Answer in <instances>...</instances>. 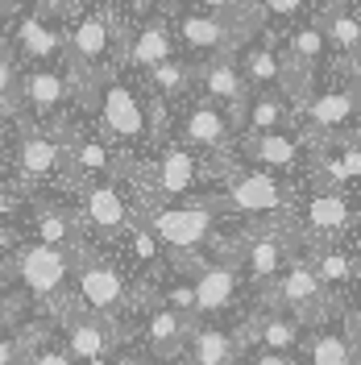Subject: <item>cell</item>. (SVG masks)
Segmentation results:
<instances>
[{"label": "cell", "mask_w": 361, "mask_h": 365, "mask_svg": "<svg viewBox=\"0 0 361 365\" xmlns=\"http://www.w3.org/2000/svg\"><path fill=\"white\" fill-rule=\"evenodd\" d=\"M195 4H200V9H208V13H228L237 0H195Z\"/></svg>", "instance_id": "cell-41"}, {"label": "cell", "mask_w": 361, "mask_h": 365, "mask_svg": "<svg viewBox=\"0 0 361 365\" xmlns=\"http://www.w3.org/2000/svg\"><path fill=\"white\" fill-rule=\"evenodd\" d=\"M191 328H195V316L191 312H175V307L158 303L150 312V319H146V344H150V353L158 361H175L183 349H187Z\"/></svg>", "instance_id": "cell-14"}, {"label": "cell", "mask_w": 361, "mask_h": 365, "mask_svg": "<svg viewBox=\"0 0 361 365\" xmlns=\"http://www.w3.org/2000/svg\"><path fill=\"white\" fill-rule=\"evenodd\" d=\"M324 175H328L332 182H353L361 175V154H357V141H353V137H345V141H340L337 158L324 162Z\"/></svg>", "instance_id": "cell-34"}, {"label": "cell", "mask_w": 361, "mask_h": 365, "mask_svg": "<svg viewBox=\"0 0 361 365\" xmlns=\"http://www.w3.org/2000/svg\"><path fill=\"white\" fill-rule=\"evenodd\" d=\"M253 341L266 353H287L291 357L303 341V324L295 316H266L262 324H253Z\"/></svg>", "instance_id": "cell-30"}, {"label": "cell", "mask_w": 361, "mask_h": 365, "mask_svg": "<svg viewBox=\"0 0 361 365\" xmlns=\"http://www.w3.org/2000/svg\"><path fill=\"white\" fill-rule=\"evenodd\" d=\"M83 365H113L108 357H91V361H83Z\"/></svg>", "instance_id": "cell-45"}, {"label": "cell", "mask_w": 361, "mask_h": 365, "mask_svg": "<svg viewBox=\"0 0 361 365\" xmlns=\"http://www.w3.org/2000/svg\"><path fill=\"white\" fill-rule=\"evenodd\" d=\"M141 225L154 232V241H162L171 253L200 250L216 228V204H162L150 207L141 216Z\"/></svg>", "instance_id": "cell-1"}, {"label": "cell", "mask_w": 361, "mask_h": 365, "mask_svg": "<svg viewBox=\"0 0 361 365\" xmlns=\"http://www.w3.org/2000/svg\"><path fill=\"white\" fill-rule=\"evenodd\" d=\"M187 353H191V365H237L241 341H233L225 328H191Z\"/></svg>", "instance_id": "cell-24"}, {"label": "cell", "mask_w": 361, "mask_h": 365, "mask_svg": "<svg viewBox=\"0 0 361 365\" xmlns=\"http://www.w3.org/2000/svg\"><path fill=\"white\" fill-rule=\"evenodd\" d=\"M21 365H75V361L67 357V349H59V344H38Z\"/></svg>", "instance_id": "cell-36"}, {"label": "cell", "mask_w": 361, "mask_h": 365, "mask_svg": "<svg viewBox=\"0 0 361 365\" xmlns=\"http://www.w3.org/2000/svg\"><path fill=\"white\" fill-rule=\"evenodd\" d=\"M179 38L187 50H200V54H228L233 46L241 42L245 34L228 21L225 13H208V9H191L179 17Z\"/></svg>", "instance_id": "cell-11"}, {"label": "cell", "mask_w": 361, "mask_h": 365, "mask_svg": "<svg viewBox=\"0 0 361 365\" xmlns=\"http://www.w3.org/2000/svg\"><path fill=\"white\" fill-rule=\"evenodd\" d=\"M17 42H21V50L29 54V58H42V63L63 54V34H59V25L46 21V9L21 17V25H17Z\"/></svg>", "instance_id": "cell-25"}, {"label": "cell", "mask_w": 361, "mask_h": 365, "mask_svg": "<svg viewBox=\"0 0 361 365\" xmlns=\"http://www.w3.org/2000/svg\"><path fill=\"white\" fill-rule=\"evenodd\" d=\"M270 17H283V21H295V17H303L307 9H312V0H266L262 4Z\"/></svg>", "instance_id": "cell-37"}, {"label": "cell", "mask_w": 361, "mask_h": 365, "mask_svg": "<svg viewBox=\"0 0 361 365\" xmlns=\"http://www.w3.org/2000/svg\"><path fill=\"white\" fill-rule=\"evenodd\" d=\"M237 282H241V274L233 262H208L200 274H195V282H191V312L195 316H216V312H225L233 295H237Z\"/></svg>", "instance_id": "cell-15"}, {"label": "cell", "mask_w": 361, "mask_h": 365, "mask_svg": "<svg viewBox=\"0 0 361 365\" xmlns=\"http://www.w3.org/2000/svg\"><path fill=\"white\" fill-rule=\"evenodd\" d=\"M17 67H13V58L9 54H0V104H4V113L17 104Z\"/></svg>", "instance_id": "cell-35"}, {"label": "cell", "mask_w": 361, "mask_h": 365, "mask_svg": "<svg viewBox=\"0 0 361 365\" xmlns=\"http://www.w3.org/2000/svg\"><path fill=\"white\" fill-rule=\"evenodd\" d=\"M200 91H203L208 104L225 108V116H228L233 129L241 125L245 104H249V83H245V75H241L237 63H228L225 54H216L208 67H200Z\"/></svg>", "instance_id": "cell-8"}, {"label": "cell", "mask_w": 361, "mask_h": 365, "mask_svg": "<svg viewBox=\"0 0 361 365\" xmlns=\"http://www.w3.org/2000/svg\"><path fill=\"white\" fill-rule=\"evenodd\" d=\"M175 54V42H171V29L162 21H150L141 25L133 34V42H129V67L137 71H150L154 63H162V58H171Z\"/></svg>", "instance_id": "cell-26"}, {"label": "cell", "mask_w": 361, "mask_h": 365, "mask_svg": "<svg viewBox=\"0 0 361 365\" xmlns=\"http://www.w3.org/2000/svg\"><path fill=\"white\" fill-rule=\"evenodd\" d=\"M9 328H13V303L0 299V332H9Z\"/></svg>", "instance_id": "cell-42"}, {"label": "cell", "mask_w": 361, "mask_h": 365, "mask_svg": "<svg viewBox=\"0 0 361 365\" xmlns=\"http://www.w3.org/2000/svg\"><path fill=\"white\" fill-rule=\"evenodd\" d=\"M67 100H71V75H63L54 67H38L17 79V104H25L38 120L54 116Z\"/></svg>", "instance_id": "cell-12"}, {"label": "cell", "mask_w": 361, "mask_h": 365, "mask_svg": "<svg viewBox=\"0 0 361 365\" xmlns=\"http://www.w3.org/2000/svg\"><path fill=\"white\" fill-rule=\"evenodd\" d=\"M241 154H245L249 166H262V170H274V175H287L299 166L303 158V137L278 133V129H266V133H249L241 141Z\"/></svg>", "instance_id": "cell-13"}, {"label": "cell", "mask_w": 361, "mask_h": 365, "mask_svg": "<svg viewBox=\"0 0 361 365\" xmlns=\"http://www.w3.org/2000/svg\"><path fill=\"white\" fill-rule=\"evenodd\" d=\"M75 282H79V299L88 303V312L100 316L104 324L113 316H121V307L129 303V282H125V274L116 270L113 262H83Z\"/></svg>", "instance_id": "cell-6"}, {"label": "cell", "mask_w": 361, "mask_h": 365, "mask_svg": "<svg viewBox=\"0 0 361 365\" xmlns=\"http://www.w3.org/2000/svg\"><path fill=\"white\" fill-rule=\"evenodd\" d=\"M63 158H71V170L75 175H88V179H108L121 170V154L104 137H75V141H63Z\"/></svg>", "instance_id": "cell-20"}, {"label": "cell", "mask_w": 361, "mask_h": 365, "mask_svg": "<svg viewBox=\"0 0 361 365\" xmlns=\"http://www.w3.org/2000/svg\"><path fill=\"white\" fill-rule=\"evenodd\" d=\"M50 4H88V0H50Z\"/></svg>", "instance_id": "cell-46"}, {"label": "cell", "mask_w": 361, "mask_h": 365, "mask_svg": "<svg viewBox=\"0 0 361 365\" xmlns=\"http://www.w3.org/2000/svg\"><path fill=\"white\" fill-rule=\"evenodd\" d=\"M241 262H245V274L253 282H270L274 274L291 262V245H287V237H283L278 228L253 232L245 241V250H241Z\"/></svg>", "instance_id": "cell-19"}, {"label": "cell", "mask_w": 361, "mask_h": 365, "mask_svg": "<svg viewBox=\"0 0 361 365\" xmlns=\"http://www.w3.org/2000/svg\"><path fill=\"white\" fill-rule=\"evenodd\" d=\"M59 162H63V137L50 133V129H21L17 150H13L17 179L21 182H46V179H54Z\"/></svg>", "instance_id": "cell-10"}, {"label": "cell", "mask_w": 361, "mask_h": 365, "mask_svg": "<svg viewBox=\"0 0 361 365\" xmlns=\"http://www.w3.org/2000/svg\"><path fill=\"white\" fill-rule=\"evenodd\" d=\"M183 141L191 150H225L228 141H233V125H228V116L216 104L195 100L183 113Z\"/></svg>", "instance_id": "cell-17"}, {"label": "cell", "mask_w": 361, "mask_h": 365, "mask_svg": "<svg viewBox=\"0 0 361 365\" xmlns=\"http://www.w3.org/2000/svg\"><path fill=\"white\" fill-rule=\"evenodd\" d=\"M34 241L54 245V250H71V245L79 241V220H75V212H67V207H54V204L38 207V220H34Z\"/></svg>", "instance_id": "cell-27"}, {"label": "cell", "mask_w": 361, "mask_h": 365, "mask_svg": "<svg viewBox=\"0 0 361 365\" xmlns=\"http://www.w3.org/2000/svg\"><path fill=\"white\" fill-rule=\"evenodd\" d=\"M133 4H141V9H158L162 0H133Z\"/></svg>", "instance_id": "cell-44"}, {"label": "cell", "mask_w": 361, "mask_h": 365, "mask_svg": "<svg viewBox=\"0 0 361 365\" xmlns=\"http://www.w3.org/2000/svg\"><path fill=\"white\" fill-rule=\"evenodd\" d=\"M225 200H228L233 212L270 216V212H283V207L291 204V182H283V175H274V170L249 166V170H241V175H233Z\"/></svg>", "instance_id": "cell-5"}, {"label": "cell", "mask_w": 361, "mask_h": 365, "mask_svg": "<svg viewBox=\"0 0 361 365\" xmlns=\"http://www.w3.org/2000/svg\"><path fill=\"white\" fill-rule=\"evenodd\" d=\"M13 212H17V195H9V191L0 187V220H9Z\"/></svg>", "instance_id": "cell-40"}, {"label": "cell", "mask_w": 361, "mask_h": 365, "mask_svg": "<svg viewBox=\"0 0 361 365\" xmlns=\"http://www.w3.org/2000/svg\"><path fill=\"white\" fill-rule=\"evenodd\" d=\"M303 220H307V228L316 237H345L349 225H353V207H349V200L337 187H328V191H316L303 204Z\"/></svg>", "instance_id": "cell-21"}, {"label": "cell", "mask_w": 361, "mask_h": 365, "mask_svg": "<svg viewBox=\"0 0 361 365\" xmlns=\"http://www.w3.org/2000/svg\"><path fill=\"white\" fill-rule=\"evenodd\" d=\"M113 42H116L113 17L96 9V13H83L79 21L71 25V34L63 38V50L71 54V67L75 71H91L113 54Z\"/></svg>", "instance_id": "cell-9"}, {"label": "cell", "mask_w": 361, "mask_h": 365, "mask_svg": "<svg viewBox=\"0 0 361 365\" xmlns=\"http://www.w3.org/2000/svg\"><path fill=\"white\" fill-rule=\"evenodd\" d=\"M241 125H245L249 133H266V129H283L287 125V96L283 91H253L245 104V116H241Z\"/></svg>", "instance_id": "cell-28"}, {"label": "cell", "mask_w": 361, "mask_h": 365, "mask_svg": "<svg viewBox=\"0 0 361 365\" xmlns=\"http://www.w3.org/2000/svg\"><path fill=\"white\" fill-rule=\"evenodd\" d=\"M96 108H100V120H104V133L121 141V145H141L150 137V120H146V104L137 100V91L108 75L100 91H96Z\"/></svg>", "instance_id": "cell-4"}, {"label": "cell", "mask_w": 361, "mask_h": 365, "mask_svg": "<svg viewBox=\"0 0 361 365\" xmlns=\"http://www.w3.org/2000/svg\"><path fill=\"white\" fill-rule=\"evenodd\" d=\"M146 79H150V88H154V96H179V91H187V83H191V71H187V63L183 58H162V63H154V67L146 71Z\"/></svg>", "instance_id": "cell-33"}, {"label": "cell", "mask_w": 361, "mask_h": 365, "mask_svg": "<svg viewBox=\"0 0 361 365\" xmlns=\"http://www.w3.org/2000/svg\"><path fill=\"white\" fill-rule=\"evenodd\" d=\"M25 361V344L9 332H0V365H21Z\"/></svg>", "instance_id": "cell-38"}, {"label": "cell", "mask_w": 361, "mask_h": 365, "mask_svg": "<svg viewBox=\"0 0 361 365\" xmlns=\"http://www.w3.org/2000/svg\"><path fill=\"white\" fill-rule=\"evenodd\" d=\"M245 83H253L258 91H266L274 88L278 91V50H274L270 42H258V46H249V54H245Z\"/></svg>", "instance_id": "cell-32"}, {"label": "cell", "mask_w": 361, "mask_h": 365, "mask_svg": "<svg viewBox=\"0 0 361 365\" xmlns=\"http://www.w3.org/2000/svg\"><path fill=\"white\" fill-rule=\"evenodd\" d=\"M274 278H278V287H274V303H278V307H291V316L299 319L303 328L316 324L320 319V303H324V287H320V278L312 274V266H307L303 257H295V262H287Z\"/></svg>", "instance_id": "cell-7"}, {"label": "cell", "mask_w": 361, "mask_h": 365, "mask_svg": "<svg viewBox=\"0 0 361 365\" xmlns=\"http://www.w3.org/2000/svg\"><path fill=\"white\" fill-rule=\"evenodd\" d=\"M320 34H324V46H332L337 54L353 58V54H357V42H361V25H357L353 4H337V9H328V17H324V25H320Z\"/></svg>", "instance_id": "cell-29"}, {"label": "cell", "mask_w": 361, "mask_h": 365, "mask_svg": "<svg viewBox=\"0 0 361 365\" xmlns=\"http://www.w3.org/2000/svg\"><path fill=\"white\" fill-rule=\"evenodd\" d=\"M195 179H200V162H195V150H187V145H166L162 158L154 162V170H150V182L162 200L187 195L195 187Z\"/></svg>", "instance_id": "cell-16"}, {"label": "cell", "mask_w": 361, "mask_h": 365, "mask_svg": "<svg viewBox=\"0 0 361 365\" xmlns=\"http://www.w3.org/2000/svg\"><path fill=\"white\" fill-rule=\"evenodd\" d=\"M4 274H9V262H4V257H0V278H4Z\"/></svg>", "instance_id": "cell-47"}, {"label": "cell", "mask_w": 361, "mask_h": 365, "mask_svg": "<svg viewBox=\"0 0 361 365\" xmlns=\"http://www.w3.org/2000/svg\"><path fill=\"white\" fill-rule=\"evenodd\" d=\"M249 365H295V357H287V353H266V349H258V357Z\"/></svg>", "instance_id": "cell-39"}, {"label": "cell", "mask_w": 361, "mask_h": 365, "mask_svg": "<svg viewBox=\"0 0 361 365\" xmlns=\"http://www.w3.org/2000/svg\"><path fill=\"white\" fill-rule=\"evenodd\" d=\"M303 262L312 266V274L320 278L324 291H328V287H349L353 274H357V257H353L349 245H340V241H324V245H316Z\"/></svg>", "instance_id": "cell-23"}, {"label": "cell", "mask_w": 361, "mask_h": 365, "mask_svg": "<svg viewBox=\"0 0 361 365\" xmlns=\"http://www.w3.org/2000/svg\"><path fill=\"white\" fill-rule=\"evenodd\" d=\"M71 270H75L71 250H54V245H42V241H29V245L13 250V274L21 278V287L34 299L63 295Z\"/></svg>", "instance_id": "cell-3"}, {"label": "cell", "mask_w": 361, "mask_h": 365, "mask_svg": "<svg viewBox=\"0 0 361 365\" xmlns=\"http://www.w3.org/2000/svg\"><path fill=\"white\" fill-rule=\"evenodd\" d=\"M75 220H79V228L96 232L100 241H113L121 232H129V225L137 220V212L129 204V195L121 191L116 175H108V179H91L83 187V200L75 207Z\"/></svg>", "instance_id": "cell-2"}, {"label": "cell", "mask_w": 361, "mask_h": 365, "mask_svg": "<svg viewBox=\"0 0 361 365\" xmlns=\"http://www.w3.org/2000/svg\"><path fill=\"white\" fill-rule=\"evenodd\" d=\"M67 357L71 361H91V357H108V349H113V332H108V324L100 316H71L67 319Z\"/></svg>", "instance_id": "cell-22"}, {"label": "cell", "mask_w": 361, "mask_h": 365, "mask_svg": "<svg viewBox=\"0 0 361 365\" xmlns=\"http://www.w3.org/2000/svg\"><path fill=\"white\" fill-rule=\"evenodd\" d=\"M9 141H13V133H9V116L0 113V154L9 150Z\"/></svg>", "instance_id": "cell-43"}, {"label": "cell", "mask_w": 361, "mask_h": 365, "mask_svg": "<svg viewBox=\"0 0 361 365\" xmlns=\"http://www.w3.org/2000/svg\"><path fill=\"white\" fill-rule=\"evenodd\" d=\"M353 113H357V83H353V75L345 79V88H328V91H316V96L303 100V116H307V125L316 133L349 125Z\"/></svg>", "instance_id": "cell-18"}, {"label": "cell", "mask_w": 361, "mask_h": 365, "mask_svg": "<svg viewBox=\"0 0 361 365\" xmlns=\"http://www.w3.org/2000/svg\"><path fill=\"white\" fill-rule=\"evenodd\" d=\"M307 365H357V344L337 328H324L307 341Z\"/></svg>", "instance_id": "cell-31"}]
</instances>
